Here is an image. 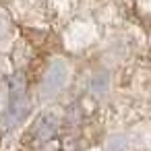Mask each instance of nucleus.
<instances>
[{"mask_svg":"<svg viewBox=\"0 0 151 151\" xmlns=\"http://www.w3.org/2000/svg\"><path fill=\"white\" fill-rule=\"evenodd\" d=\"M11 97H9V110H6V124L15 126L29 114V101H27V81L23 73H15L11 77Z\"/></svg>","mask_w":151,"mask_h":151,"instance_id":"1","label":"nucleus"},{"mask_svg":"<svg viewBox=\"0 0 151 151\" xmlns=\"http://www.w3.org/2000/svg\"><path fill=\"white\" fill-rule=\"evenodd\" d=\"M33 130H35L37 141H50V139L56 134V130H58V116H56L54 112L42 114V116L37 118Z\"/></svg>","mask_w":151,"mask_h":151,"instance_id":"3","label":"nucleus"},{"mask_svg":"<svg viewBox=\"0 0 151 151\" xmlns=\"http://www.w3.org/2000/svg\"><path fill=\"white\" fill-rule=\"evenodd\" d=\"M66 79H68V66L64 60H54L46 75H44V81H42V87H40V93L42 97H54L58 95L64 85H66Z\"/></svg>","mask_w":151,"mask_h":151,"instance_id":"2","label":"nucleus"},{"mask_svg":"<svg viewBox=\"0 0 151 151\" xmlns=\"http://www.w3.org/2000/svg\"><path fill=\"white\" fill-rule=\"evenodd\" d=\"M106 151H126V139H124V137H114V139H110Z\"/></svg>","mask_w":151,"mask_h":151,"instance_id":"5","label":"nucleus"},{"mask_svg":"<svg viewBox=\"0 0 151 151\" xmlns=\"http://www.w3.org/2000/svg\"><path fill=\"white\" fill-rule=\"evenodd\" d=\"M91 89H93V93H104L108 89V75L106 73L95 75L93 77V83H91Z\"/></svg>","mask_w":151,"mask_h":151,"instance_id":"4","label":"nucleus"}]
</instances>
